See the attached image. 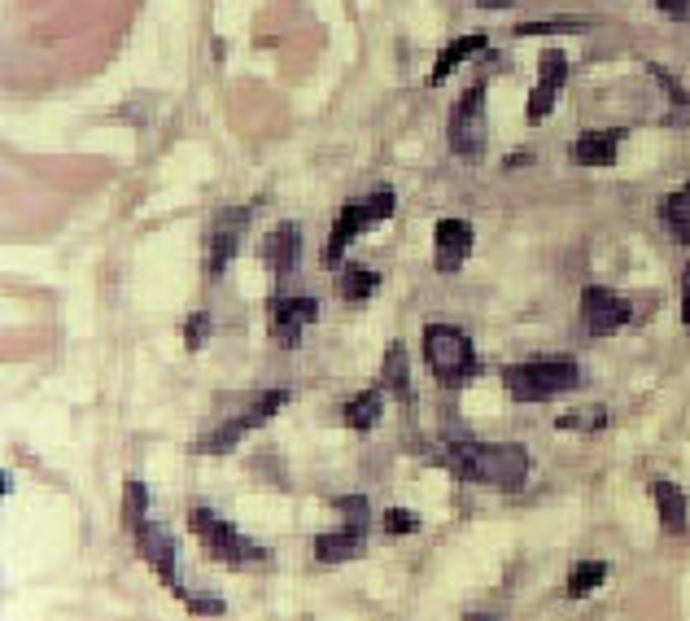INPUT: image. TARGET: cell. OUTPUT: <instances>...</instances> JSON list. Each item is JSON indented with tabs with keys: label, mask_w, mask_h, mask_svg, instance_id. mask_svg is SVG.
<instances>
[{
	"label": "cell",
	"mask_w": 690,
	"mask_h": 621,
	"mask_svg": "<svg viewBox=\"0 0 690 621\" xmlns=\"http://www.w3.org/2000/svg\"><path fill=\"white\" fill-rule=\"evenodd\" d=\"M442 464L464 482L498 490H520L529 477V451L516 442H455L442 451Z\"/></svg>",
	"instance_id": "obj_1"
},
{
	"label": "cell",
	"mask_w": 690,
	"mask_h": 621,
	"mask_svg": "<svg viewBox=\"0 0 690 621\" xmlns=\"http://www.w3.org/2000/svg\"><path fill=\"white\" fill-rule=\"evenodd\" d=\"M581 386V368L572 360H525L503 368V390L516 403H551Z\"/></svg>",
	"instance_id": "obj_2"
},
{
	"label": "cell",
	"mask_w": 690,
	"mask_h": 621,
	"mask_svg": "<svg viewBox=\"0 0 690 621\" xmlns=\"http://www.w3.org/2000/svg\"><path fill=\"white\" fill-rule=\"evenodd\" d=\"M394 206L398 202H394L390 188H377V193H368L359 202H345L341 215H336V223H332V232H328V241H323V267H336L345 258V249H350V241L364 236L368 228L385 223L394 215Z\"/></svg>",
	"instance_id": "obj_3"
},
{
	"label": "cell",
	"mask_w": 690,
	"mask_h": 621,
	"mask_svg": "<svg viewBox=\"0 0 690 621\" xmlns=\"http://www.w3.org/2000/svg\"><path fill=\"white\" fill-rule=\"evenodd\" d=\"M424 360H429V373L446 386H459L477 373V346L455 325H429L424 329Z\"/></svg>",
	"instance_id": "obj_4"
},
{
	"label": "cell",
	"mask_w": 690,
	"mask_h": 621,
	"mask_svg": "<svg viewBox=\"0 0 690 621\" xmlns=\"http://www.w3.org/2000/svg\"><path fill=\"white\" fill-rule=\"evenodd\" d=\"M188 525H193V534L201 538V547H206L214 560H227V564H236V569H254V564H267V560H271V551H267V547L249 543L236 525L219 521L210 508H193Z\"/></svg>",
	"instance_id": "obj_5"
},
{
	"label": "cell",
	"mask_w": 690,
	"mask_h": 621,
	"mask_svg": "<svg viewBox=\"0 0 690 621\" xmlns=\"http://www.w3.org/2000/svg\"><path fill=\"white\" fill-rule=\"evenodd\" d=\"M485 136H490V119H485V84H472L459 93L451 123H446V145L455 158L472 162L485 154Z\"/></svg>",
	"instance_id": "obj_6"
},
{
	"label": "cell",
	"mask_w": 690,
	"mask_h": 621,
	"mask_svg": "<svg viewBox=\"0 0 690 621\" xmlns=\"http://www.w3.org/2000/svg\"><path fill=\"white\" fill-rule=\"evenodd\" d=\"M629 320H633L629 297H620V293H612V289H603V284H586V289H581V325H586L590 338H612V333H620Z\"/></svg>",
	"instance_id": "obj_7"
},
{
	"label": "cell",
	"mask_w": 690,
	"mask_h": 621,
	"mask_svg": "<svg viewBox=\"0 0 690 621\" xmlns=\"http://www.w3.org/2000/svg\"><path fill=\"white\" fill-rule=\"evenodd\" d=\"M564 84H568V53L564 49H542V58H538V84H533V93L525 101V123L551 119Z\"/></svg>",
	"instance_id": "obj_8"
},
{
	"label": "cell",
	"mask_w": 690,
	"mask_h": 621,
	"mask_svg": "<svg viewBox=\"0 0 690 621\" xmlns=\"http://www.w3.org/2000/svg\"><path fill=\"white\" fill-rule=\"evenodd\" d=\"M284 403H288V390H284V386H275V390H267V394H262V399H258V403H254V407H249L245 416H236V421H227V425H219V429H214L210 438H201V442H197V451H206V455H219V451H232V447H236V442H241V438H245L249 429H258L262 421H271V416H275V412L284 407Z\"/></svg>",
	"instance_id": "obj_9"
},
{
	"label": "cell",
	"mask_w": 690,
	"mask_h": 621,
	"mask_svg": "<svg viewBox=\"0 0 690 621\" xmlns=\"http://www.w3.org/2000/svg\"><path fill=\"white\" fill-rule=\"evenodd\" d=\"M245 228H249V210H245V206H227V210L214 215L210 236H206V271H210V276H219V271L232 263V254H236Z\"/></svg>",
	"instance_id": "obj_10"
},
{
	"label": "cell",
	"mask_w": 690,
	"mask_h": 621,
	"mask_svg": "<svg viewBox=\"0 0 690 621\" xmlns=\"http://www.w3.org/2000/svg\"><path fill=\"white\" fill-rule=\"evenodd\" d=\"M315 320H319V302L315 297H275L271 302V342L293 351Z\"/></svg>",
	"instance_id": "obj_11"
},
{
	"label": "cell",
	"mask_w": 690,
	"mask_h": 621,
	"mask_svg": "<svg viewBox=\"0 0 690 621\" xmlns=\"http://www.w3.org/2000/svg\"><path fill=\"white\" fill-rule=\"evenodd\" d=\"M132 538H136V551L145 556V564L184 599L188 590L180 586V573H175V543H171V534L162 529V525H153V521H145V525H136L132 529Z\"/></svg>",
	"instance_id": "obj_12"
},
{
	"label": "cell",
	"mask_w": 690,
	"mask_h": 621,
	"mask_svg": "<svg viewBox=\"0 0 690 621\" xmlns=\"http://www.w3.org/2000/svg\"><path fill=\"white\" fill-rule=\"evenodd\" d=\"M472 245H477V232H472V223L468 219H438V228H433V267L438 271H459L464 267V258L472 254Z\"/></svg>",
	"instance_id": "obj_13"
},
{
	"label": "cell",
	"mask_w": 690,
	"mask_h": 621,
	"mask_svg": "<svg viewBox=\"0 0 690 621\" xmlns=\"http://www.w3.org/2000/svg\"><path fill=\"white\" fill-rule=\"evenodd\" d=\"M297 258H301V228L284 219V223H275V228L267 232V241H262V263L271 267L275 280H288V276L297 271Z\"/></svg>",
	"instance_id": "obj_14"
},
{
	"label": "cell",
	"mask_w": 690,
	"mask_h": 621,
	"mask_svg": "<svg viewBox=\"0 0 690 621\" xmlns=\"http://www.w3.org/2000/svg\"><path fill=\"white\" fill-rule=\"evenodd\" d=\"M620 141H625V127L581 132V136L568 145V158H572V167H612V162L620 158Z\"/></svg>",
	"instance_id": "obj_15"
},
{
	"label": "cell",
	"mask_w": 690,
	"mask_h": 621,
	"mask_svg": "<svg viewBox=\"0 0 690 621\" xmlns=\"http://www.w3.org/2000/svg\"><path fill=\"white\" fill-rule=\"evenodd\" d=\"M355 556H364V529H355V525H341V529H328V534L315 538V560L319 564H345Z\"/></svg>",
	"instance_id": "obj_16"
},
{
	"label": "cell",
	"mask_w": 690,
	"mask_h": 621,
	"mask_svg": "<svg viewBox=\"0 0 690 621\" xmlns=\"http://www.w3.org/2000/svg\"><path fill=\"white\" fill-rule=\"evenodd\" d=\"M477 53H485V36L481 32H472V36H455L442 53H438V62H433V71H429V84L438 88V84H446L451 80V71H459L468 58H477Z\"/></svg>",
	"instance_id": "obj_17"
},
{
	"label": "cell",
	"mask_w": 690,
	"mask_h": 621,
	"mask_svg": "<svg viewBox=\"0 0 690 621\" xmlns=\"http://www.w3.org/2000/svg\"><path fill=\"white\" fill-rule=\"evenodd\" d=\"M651 495H655V512H660L664 534H686V525H690V503H686L681 486H673V482H655V486H651Z\"/></svg>",
	"instance_id": "obj_18"
},
{
	"label": "cell",
	"mask_w": 690,
	"mask_h": 621,
	"mask_svg": "<svg viewBox=\"0 0 690 621\" xmlns=\"http://www.w3.org/2000/svg\"><path fill=\"white\" fill-rule=\"evenodd\" d=\"M660 223L677 245H690V180L660 197Z\"/></svg>",
	"instance_id": "obj_19"
},
{
	"label": "cell",
	"mask_w": 690,
	"mask_h": 621,
	"mask_svg": "<svg viewBox=\"0 0 690 621\" xmlns=\"http://www.w3.org/2000/svg\"><path fill=\"white\" fill-rule=\"evenodd\" d=\"M381 407H385V394H381V386H372V390H364V394H355L350 403H345L341 416H345V425H350V429L368 434V429H377Z\"/></svg>",
	"instance_id": "obj_20"
},
{
	"label": "cell",
	"mask_w": 690,
	"mask_h": 621,
	"mask_svg": "<svg viewBox=\"0 0 690 621\" xmlns=\"http://www.w3.org/2000/svg\"><path fill=\"white\" fill-rule=\"evenodd\" d=\"M381 386H390V394L398 403H411V368H407V351L394 342L385 351V368H381Z\"/></svg>",
	"instance_id": "obj_21"
},
{
	"label": "cell",
	"mask_w": 690,
	"mask_h": 621,
	"mask_svg": "<svg viewBox=\"0 0 690 621\" xmlns=\"http://www.w3.org/2000/svg\"><path fill=\"white\" fill-rule=\"evenodd\" d=\"M377 289H381V276L372 267H350L341 276V297L345 302H368Z\"/></svg>",
	"instance_id": "obj_22"
},
{
	"label": "cell",
	"mask_w": 690,
	"mask_h": 621,
	"mask_svg": "<svg viewBox=\"0 0 690 621\" xmlns=\"http://www.w3.org/2000/svg\"><path fill=\"white\" fill-rule=\"evenodd\" d=\"M603 577H607V560H581V564L568 573V595L581 599V595H590L594 586H603Z\"/></svg>",
	"instance_id": "obj_23"
},
{
	"label": "cell",
	"mask_w": 690,
	"mask_h": 621,
	"mask_svg": "<svg viewBox=\"0 0 690 621\" xmlns=\"http://www.w3.org/2000/svg\"><path fill=\"white\" fill-rule=\"evenodd\" d=\"M590 32L586 19H542V23H520L516 36H581Z\"/></svg>",
	"instance_id": "obj_24"
},
{
	"label": "cell",
	"mask_w": 690,
	"mask_h": 621,
	"mask_svg": "<svg viewBox=\"0 0 690 621\" xmlns=\"http://www.w3.org/2000/svg\"><path fill=\"white\" fill-rule=\"evenodd\" d=\"M145 508H149V490H145L140 482H127V490H123V525H127V529L145 525V521H149Z\"/></svg>",
	"instance_id": "obj_25"
},
{
	"label": "cell",
	"mask_w": 690,
	"mask_h": 621,
	"mask_svg": "<svg viewBox=\"0 0 690 621\" xmlns=\"http://www.w3.org/2000/svg\"><path fill=\"white\" fill-rule=\"evenodd\" d=\"M607 425V412L603 407H586V412H568V416H559V429H568V434H594V429H603Z\"/></svg>",
	"instance_id": "obj_26"
},
{
	"label": "cell",
	"mask_w": 690,
	"mask_h": 621,
	"mask_svg": "<svg viewBox=\"0 0 690 621\" xmlns=\"http://www.w3.org/2000/svg\"><path fill=\"white\" fill-rule=\"evenodd\" d=\"M206 338H210V316H206V310H197V316H188V325H184V346L201 351Z\"/></svg>",
	"instance_id": "obj_27"
},
{
	"label": "cell",
	"mask_w": 690,
	"mask_h": 621,
	"mask_svg": "<svg viewBox=\"0 0 690 621\" xmlns=\"http://www.w3.org/2000/svg\"><path fill=\"white\" fill-rule=\"evenodd\" d=\"M184 608L206 612V617H219V612H223V599H219L214 590H188V595H184Z\"/></svg>",
	"instance_id": "obj_28"
},
{
	"label": "cell",
	"mask_w": 690,
	"mask_h": 621,
	"mask_svg": "<svg viewBox=\"0 0 690 621\" xmlns=\"http://www.w3.org/2000/svg\"><path fill=\"white\" fill-rule=\"evenodd\" d=\"M646 71H651V75H655V84H660V88L673 97V106H690V93H686V88L673 80V71H664V66H646Z\"/></svg>",
	"instance_id": "obj_29"
},
{
	"label": "cell",
	"mask_w": 690,
	"mask_h": 621,
	"mask_svg": "<svg viewBox=\"0 0 690 621\" xmlns=\"http://www.w3.org/2000/svg\"><path fill=\"white\" fill-rule=\"evenodd\" d=\"M385 529H390V534H416V529H420V516L407 512V508H390V512H385Z\"/></svg>",
	"instance_id": "obj_30"
},
{
	"label": "cell",
	"mask_w": 690,
	"mask_h": 621,
	"mask_svg": "<svg viewBox=\"0 0 690 621\" xmlns=\"http://www.w3.org/2000/svg\"><path fill=\"white\" fill-rule=\"evenodd\" d=\"M341 512H345V525L368 529V499H341Z\"/></svg>",
	"instance_id": "obj_31"
},
{
	"label": "cell",
	"mask_w": 690,
	"mask_h": 621,
	"mask_svg": "<svg viewBox=\"0 0 690 621\" xmlns=\"http://www.w3.org/2000/svg\"><path fill=\"white\" fill-rule=\"evenodd\" d=\"M660 14L673 19V23H690V0H655Z\"/></svg>",
	"instance_id": "obj_32"
},
{
	"label": "cell",
	"mask_w": 690,
	"mask_h": 621,
	"mask_svg": "<svg viewBox=\"0 0 690 621\" xmlns=\"http://www.w3.org/2000/svg\"><path fill=\"white\" fill-rule=\"evenodd\" d=\"M681 320L690 325V267L681 271Z\"/></svg>",
	"instance_id": "obj_33"
},
{
	"label": "cell",
	"mask_w": 690,
	"mask_h": 621,
	"mask_svg": "<svg viewBox=\"0 0 690 621\" xmlns=\"http://www.w3.org/2000/svg\"><path fill=\"white\" fill-rule=\"evenodd\" d=\"M477 5H481V10H507L512 0H477Z\"/></svg>",
	"instance_id": "obj_34"
}]
</instances>
